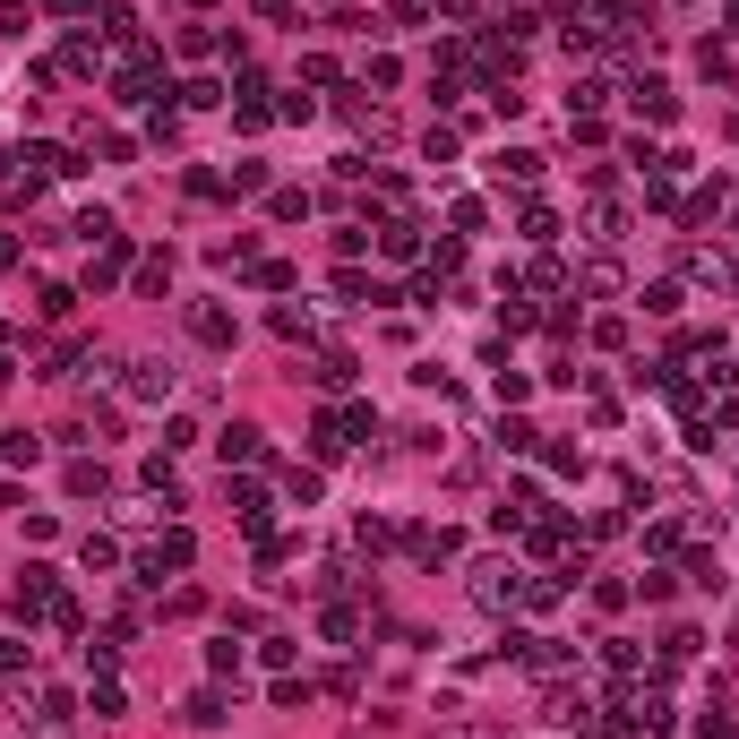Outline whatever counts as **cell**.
Returning <instances> with one entry per match:
<instances>
[{
    "label": "cell",
    "instance_id": "cell-1",
    "mask_svg": "<svg viewBox=\"0 0 739 739\" xmlns=\"http://www.w3.org/2000/svg\"><path fill=\"white\" fill-rule=\"evenodd\" d=\"M181 568H190V533H164V542L138 550V576H147V585H164V576H181Z\"/></svg>",
    "mask_w": 739,
    "mask_h": 739
},
{
    "label": "cell",
    "instance_id": "cell-2",
    "mask_svg": "<svg viewBox=\"0 0 739 739\" xmlns=\"http://www.w3.org/2000/svg\"><path fill=\"white\" fill-rule=\"evenodd\" d=\"M628 95H636V112H645V121H671V86H662V78H636Z\"/></svg>",
    "mask_w": 739,
    "mask_h": 739
},
{
    "label": "cell",
    "instance_id": "cell-6",
    "mask_svg": "<svg viewBox=\"0 0 739 739\" xmlns=\"http://www.w3.org/2000/svg\"><path fill=\"white\" fill-rule=\"evenodd\" d=\"M473 593H482L490 611H499V602H516V576H507V568H482V585H473Z\"/></svg>",
    "mask_w": 739,
    "mask_h": 739
},
{
    "label": "cell",
    "instance_id": "cell-9",
    "mask_svg": "<svg viewBox=\"0 0 739 739\" xmlns=\"http://www.w3.org/2000/svg\"><path fill=\"white\" fill-rule=\"evenodd\" d=\"M52 9H61V18H86V9H95V0H52Z\"/></svg>",
    "mask_w": 739,
    "mask_h": 739
},
{
    "label": "cell",
    "instance_id": "cell-3",
    "mask_svg": "<svg viewBox=\"0 0 739 739\" xmlns=\"http://www.w3.org/2000/svg\"><path fill=\"white\" fill-rule=\"evenodd\" d=\"M129 396H172V370H164V361H138V379H129Z\"/></svg>",
    "mask_w": 739,
    "mask_h": 739
},
{
    "label": "cell",
    "instance_id": "cell-8",
    "mask_svg": "<svg viewBox=\"0 0 739 739\" xmlns=\"http://www.w3.org/2000/svg\"><path fill=\"white\" fill-rule=\"evenodd\" d=\"M224 456H233V465H250V456H258V430L233 422V430H224Z\"/></svg>",
    "mask_w": 739,
    "mask_h": 739
},
{
    "label": "cell",
    "instance_id": "cell-4",
    "mask_svg": "<svg viewBox=\"0 0 739 739\" xmlns=\"http://www.w3.org/2000/svg\"><path fill=\"white\" fill-rule=\"evenodd\" d=\"M190 327H198V344H233V318L224 310H190Z\"/></svg>",
    "mask_w": 739,
    "mask_h": 739
},
{
    "label": "cell",
    "instance_id": "cell-5",
    "mask_svg": "<svg viewBox=\"0 0 739 739\" xmlns=\"http://www.w3.org/2000/svg\"><path fill=\"white\" fill-rule=\"evenodd\" d=\"M490 172H499V181H533V172H542V155H525V147H507V155H499V164H490Z\"/></svg>",
    "mask_w": 739,
    "mask_h": 739
},
{
    "label": "cell",
    "instance_id": "cell-7",
    "mask_svg": "<svg viewBox=\"0 0 739 739\" xmlns=\"http://www.w3.org/2000/svg\"><path fill=\"white\" fill-rule=\"evenodd\" d=\"M310 439H318V456H344V447H353V439H344V422H336V413H318V430H310Z\"/></svg>",
    "mask_w": 739,
    "mask_h": 739
}]
</instances>
